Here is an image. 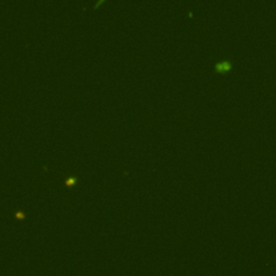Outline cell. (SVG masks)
Here are the masks:
<instances>
[{
    "label": "cell",
    "mask_w": 276,
    "mask_h": 276,
    "mask_svg": "<svg viewBox=\"0 0 276 276\" xmlns=\"http://www.w3.org/2000/svg\"><path fill=\"white\" fill-rule=\"evenodd\" d=\"M231 68V64L229 62H221V63H218L216 65V70L218 71H222V70H229Z\"/></svg>",
    "instance_id": "obj_1"
}]
</instances>
